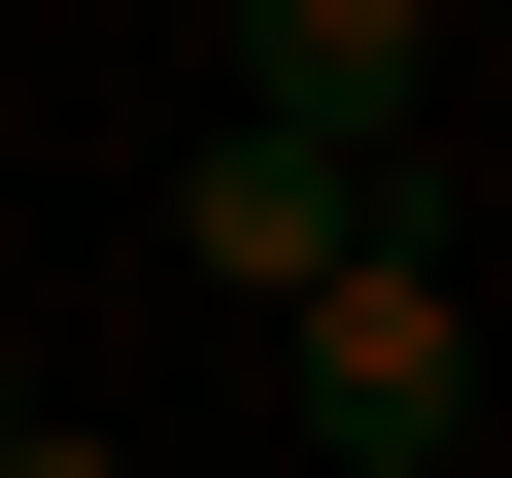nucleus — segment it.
I'll return each instance as SVG.
<instances>
[{
  "label": "nucleus",
  "instance_id": "nucleus-1",
  "mask_svg": "<svg viewBox=\"0 0 512 478\" xmlns=\"http://www.w3.org/2000/svg\"><path fill=\"white\" fill-rule=\"evenodd\" d=\"M274 444H308V478H444V444H478V308L410 274V205L342 239V274H274Z\"/></svg>",
  "mask_w": 512,
  "mask_h": 478
},
{
  "label": "nucleus",
  "instance_id": "nucleus-2",
  "mask_svg": "<svg viewBox=\"0 0 512 478\" xmlns=\"http://www.w3.org/2000/svg\"><path fill=\"white\" fill-rule=\"evenodd\" d=\"M239 35V137H342V171H410V103H444V0H205Z\"/></svg>",
  "mask_w": 512,
  "mask_h": 478
},
{
  "label": "nucleus",
  "instance_id": "nucleus-3",
  "mask_svg": "<svg viewBox=\"0 0 512 478\" xmlns=\"http://www.w3.org/2000/svg\"><path fill=\"white\" fill-rule=\"evenodd\" d=\"M376 205H410V171H342V137H239V103H205V171H171V274H239V308H274V274H342Z\"/></svg>",
  "mask_w": 512,
  "mask_h": 478
},
{
  "label": "nucleus",
  "instance_id": "nucleus-4",
  "mask_svg": "<svg viewBox=\"0 0 512 478\" xmlns=\"http://www.w3.org/2000/svg\"><path fill=\"white\" fill-rule=\"evenodd\" d=\"M0 478H137V444H69V410H0Z\"/></svg>",
  "mask_w": 512,
  "mask_h": 478
},
{
  "label": "nucleus",
  "instance_id": "nucleus-5",
  "mask_svg": "<svg viewBox=\"0 0 512 478\" xmlns=\"http://www.w3.org/2000/svg\"><path fill=\"white\" fill-rule=\"evenodd\" d=\"M137 478H308V444H137Z\"/></svg>",
  "mask_w": 512,
  "mask_h": 478
},
{
  "label": "nucleus",
  "instance_id": "nucleus-6",
  "mask_svg": "<svg viewBox=\"0 0 512 478\" xmlns=\"http://www.w3.org/2000/svg\"><path fill=\"white\" fill-rule=\"evenodd\" d=\"M0 410H35V376H0Z\"/></svg>",
  "mask_w": 512,
  "mask_h": 478
}]
</instances>
